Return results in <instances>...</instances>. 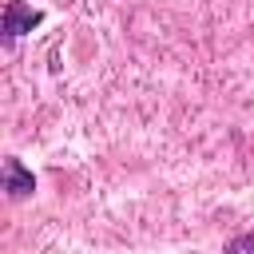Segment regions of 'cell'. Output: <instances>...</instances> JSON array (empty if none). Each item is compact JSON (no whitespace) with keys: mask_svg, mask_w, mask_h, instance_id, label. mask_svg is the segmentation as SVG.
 Here are the masks:
<instances>
[{"mask_svg":"<svg viewBox=\"0 0 254 254\" xmlns=\"http://www.w3.org/2000/svg\"><path fill=\"white\" fill-rule=\"evenodd\" d=\"M40 24H44V12H40V8H32V4H24V0H8V4H4V20H0L4 44H16L24 32H32V28H40Z\"/></svg>","mask_w":254,"mask_h":254,"instance_id":"1","label":"cell"},{"mask_svg":"<svg viewBox=\"0 0 254 254\" xmlns=\"http://www.w3.org/2000/svg\"><path fill=\"white\" fill-rule=\"evenodd\" d=\"M222 254H254V230L234 234V238L226 242V250H222Z\"/></svg>","mask_w":254,"mask_h":254,"instance_id":"3","label":"cell"},{"mask_svg":"<svg viewBox=\"0 0 254 254\" xmlns=\"http://www.w3.org/2000/svg\"><path fill=\"white\" fill-rule=\"evenodd\" d=\"M4 190H8V198H28V194L36 190V175H32L16 155L4 159Z\"/></svg>","mask_w":254,"mask_h":254,"instance_id":"2","label":"cell"}]
</instances>
